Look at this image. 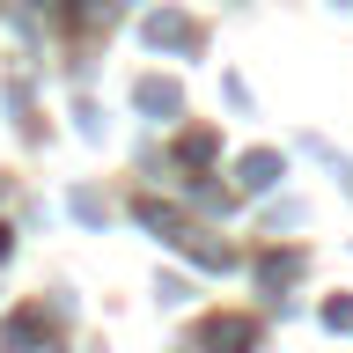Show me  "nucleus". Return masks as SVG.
<instances>
[{"mask_svg":"<svg viewBox=\"0 0 353 353\" xmlns=\"http://www.w3.org/2000/svg\"><path fill=\"white\" fill-rule=\"evenodd\" d=\"M250 339H258V324H243V316H221V324H206V346H214V353H243Z\"/></svg>","mask_w":353,"mask_h":353,"instance_id":"obj_1","label":"nucleus"},{"mask_svg":"<svg viewBox=\"0 0 353 353\" xmlns=\"http://www.w3.org/2000/svg\"><path fill=\"white\" fill-rule=\"evenodd\" d=\"M243 184H250V192H265V184H280V154H243Z\"/></svg>","mask_w":353,"mask_h":353,"instance_id":"obj_2","label":"nucleus"},{"mask_svg":"<svg viewBox=\"0 0 353 353\" xmlns=\"http://www.w3.org/2000/svg\"><path fill=\"white\" fill-rule=\"evenodd\" d=\"M148 44H192V22H184V15H154L148 22Z\"/></svg>","mask_w":353,"mask_h":353,"instance_id":"obj_3","label":"nucleus"},{"mask_svg":"<svg viewBox=\"0 0 353 353\" xmlns=\"http://www.w3.org/2000/svg\"><path fill=\"white\" fill-rule=\"evenodd\" d=\"M140 110H176V88L170 81H140Z\"/></svg>","mask_w":353,"mask_h":353,"instance_id":"obj_4","label":"nucleus"},{"mask_svg":"<svg viewBox=\"0 0 353 353\" xmlns=\"http://www.w3.org/2000/svg\"><path fill=\"white\" fill-rule=\"evenodd\" d=\"M294 272H302V258H265V280H272V287L294 280Z\"/></svg>","mask_w":353,"mask_h":353,"instance_id":"obj_5","label":"nucleus"},{"mask_svg":"<svg viewBox=\"0 0 353 353\" xmlns=\"http://www.w3.org/2000/svg\"><path fill=\"white\" fill-rule=\"evenodd\" d=\"M0 258H8V228H0Z\"/></svg>","mask_w":353,"mask_h":353,"instance_id":"obj_6","label":"nucleus"}]
</instances>
